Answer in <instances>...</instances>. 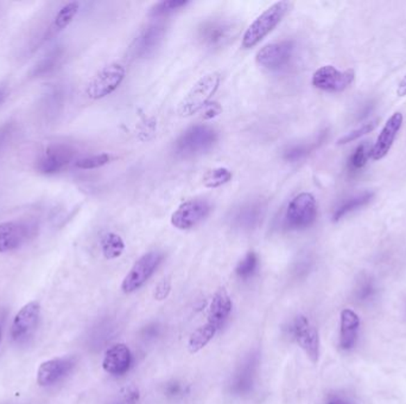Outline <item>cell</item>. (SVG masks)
I'll return each mask as SVG.
<instances>
[{"label":"cell","instance_id":"cell-1","mask_svg":"<svg viewBox=\"0 0 406 404\" xmlns=\"http://www.w3.org/2000/svg\"><path fill=\"white\" fill-rule=\"evenodd\" d=\"M219 139V134L211 126L194 125L184 131L175 142L174 152L179 158L199 157L211 151Z\"/></svg>","mask_w":406,"mask_h":404},{"label":"cell","instance_id":"cell-2","mask_svg":"<svg viewBox=\"0 0 406 404\" xmlns=\"http://www.w3.org/2000/svg\"><path fill=\"white\" fill-rule=\"evenodd\" d=\"M293 4L289 1H278L266 8L264 12L257 17L252 24L248 26L243 36L241 45L244 49H251L259 44L265 37L273 33L277 25L283 21Z\"/></svg>","mask_w":406,"mask_h":404},{"label":"cell","instance_id":"cell-3","mask_svg":"<svg viewBox=\"0 0 406 404\" xmlns=\"http://www.w3.org/2000/svg\"><path fill=\"white\" fill-rule=\"evenodd\" d=\"M221 76L219 73H209L201 77L195 85L191 87L187 95L179 102L177 113L181 117H188L204 110L219 90Z\"/></svg>","mask_w":406,"mask_h":404},{"label":"cell","instance_id":"cell-4","mask_svg":"<svg viewBox=\"0 0 406 404\" xmlns=\"http://www.w3.org/2000/svg\"><path fill=\"white\" fill-rule=\"evenodd\" d=\"M317 217V203L313 194L308 192L297 194L289 203L285 212V226L291 230H302L313 226Z\"/></svg>","mask_w":406,"mask_h":404},{"label":"cell","instance_id":"cell-5","mask_svg":"<svg viewBox=\"0 0 406 404\" xmlns=\"http://www.w3.org/2000/svg\"><path fill=\"white\" fill-rule=\"evenodd\" d=\"M127 75V70L120 63H112L102 68L86 90L90 99L100 100L118 90Z\"/></svg>","mask_w":406,"mask_h":404},{"label":"cell","instance_id":"cell-6","mask_svg":"<svg viewBox=\"0 0 406 404\" xmlns=\"http://www.w3.org/2000/svg\"><path fill=\"white\" fill-rule=\"evenodd\" d=\"M164 259L163 253L159 251H149L134 263L133 267L122 280V289L124 293H132L142 287L150 279L156 269Z\"/></svg>","mask_w":406,"mask_h":404},{"label":"cell","instance_id":"cell-7","mask_svg":"<svg viewBox=\"0 0 406 404\" xmlns=\"http://www.w3.org/2000/svg\"><path fill=\"white\" fill-rule=\"evenodd\" d=\"M236 26L231 21L213 18L200 24L197 28V40L207 49H220L227 44L234 36Z\"/></svg>","mask_w":406,"mask_h":404},{"label":"cell","instance_id":"cell-8","mask_svg":"<svg viewBox=\"0 0 406 404\" xmlns=\"http://www.w3.org/2000/svg\"><path fill=\"white\" fill-rule=\"evenodd\" d=\"M211 211V203L207 199H189L171 214V224L179 230H190L207 219Z\"/></svg>","mask_w":406,"mask_h":404},{"label":"cell","instance_id":"cell-9","mask_svg":"<svg viewBox=\"0 0 406 404\" xmlns=\"http://www.w3.org/2000/svg\"><path fill=\"white\" fill-rule=\"evenodd\" d=\"M295 53L293 41H280L270 43L257 53L256 61L263 68L278 71L290 65Z\"/></svg>","mask_w":406,"mask_h":404},{"label":"cell","instance_id":"cell-10","mask_svg":"<svg viewBox=\"0 0 406 404\" xmlns=\"http://www.w3.org/2000/svg\"><path fill=\"white\" fill-rule=\"evenodd\" d=\"M268 204L264 199H254L241 203L234 210H232L229 223L240 230H252L263 222L266 214Z\"/></svg>","mask_w":406,"mask_h":404},{"label":"cell","instance_id":"cell-11","mask_svg":"<svg viewBox=\"0 0 406 404\" xmlns=\"http://www.w3.org/2000/svg\"><path fill=\"white\" fill-rule=\"evenodd\" d=\"M355 78L353 69H347L345 71L337 70L333 65H325L317 69L313 75L314 87L317 90L330 93H340L347 90Z\"/></svg>","mask_w":406,"mask_h":404},{"label":"cell","instance_id":"cell-12","mask_svg":"<svg viewBox=\"0 0 406 404\" xmlns=\"http://www.w3.org/2000/svg\"><path fill=\"white\" fill-rule=\"evenodd\" d=\"M290 333L300 348L305 352L309 360L313 363H317L320 356V338L318 332L308 318L304 315L296 317L290 326Z\"/></svg>","mask_w":406,"mask_h":404},{"label":"cell","instance_id":"cell-13","mask_svg":"<svg viewBox=\"0 0 406 404\" xmlns=\"http://www.w3.org/2000/svg\"><path fill=\"white\" fill-rule=\"evenodd\" d=\"M165 33L167 28L163 23L147 25V28H143L142 33H139L131 45V56L133 58H145L150 56L162 43Z\"/></svg>","mask_w":406,"mask_h":404},{"label":"cell","instance_id":"cell-14","mask_svg":"<svg viewBox=\"0 0 406 404\" xmlns=\"http://www.w3.org/2000/svg\"><path fill=\"white\" fill-rule=\"evenodd\" d=\"M74 155L75 152L70 146H50L37 162V170L44 174H57L73 160Z\"/></svg>","mask_w":406,"mask_h":404},{"label":"cell","instance_id":"cell-15","mask_svg":"<svg viewBox=\"0 0 406 404\" xmlns=\"http://www.w3.org/2000/svg\"><path fill=\"white\" fill-rule=\"evenodd\" d=\"M41 315V308L37 301L26 303L21 311L17 313L11 326V337L13 339H25L36 328L37 323Z\"/></svg>","mask_w":406,"mask_h":404},{"label":"cell","instance_id":"cell-16","mask_svg":"<svg viewBox=\"0 0 406 404\" xmlns=\"http://www.w3.org/2000/svg\"><path fill=\"white\" fill-rule=\"evenodd\" d=\"M132 364V353L125 344H115L106 351L102 360V368L113 376L127 373Z\"/></svg>","mask_w":406,"mask_h":404},{"label":"cell","instance_id":"cell-17","mask_svg":"<svg viewBox=\"0 0 406 404\" xmlns=\"http://www.w3.org/2000/svg\"><path fill=\"white\" fill-rule=\"evenodd\" d=\"M403 125V115L400 113H394L387 120L382 132L379 134L377 142L371 150V157L374 160H380L386 157L393 145L394 139L397 137L399 130Z\"/></svg>","mask_w":406,"mask_h":404},{"label":"cell","instance_id":"cell-18","mask_svg":"<svg viewBox=\"0 0 406 404\" xmlns=\"http://www.w3.org/2000/svg\"><path fill=\"white\" fill-rule=\"evenodd\" d=\"M74 364L75 360L73 358H55L44 362L37 372V383L41 387L57 383L73 369Z\"/></svg>","mask_w":406,"mask_h":404},{"label":"cell","instance_id":"cell-19","mask_svg":"<svg viewBox=\"0 0 406 404\" xmlns=\"http://www.w3.org/2000/svg\"><path fill=\"white\" fill-rule=\"evenodd\" d=\"M30 228L22 222L0 223V253L21 247L28 239Z\"/></svg>","mask_w":406,"mask_h":404},{"label":"cell","instance_id":"cell-20","mask_svg":"<svg viewBox=\"0 0 406 404\" xmlns=\"http://www.w3.org/2000/svg\"><path fill=\"white\" fill-rule=\"evenodd\" d=\"M360 330V319L357 313L350 310H343L340 325V340L339 345L342 350L350 351L355 346Z\"/></svg>","mask_w":406,"mask_h":404},{"label":"cell","instance_id":"cell-21","mask_svg":"<svg viewBox=\"0 0 406 404\" xmlns=\"http://www.w3.org/2000/svg\"><path fill=\"white\" fill-rule=\"evenodd\" d=\"M231 298L225 288H220L211 300L207 323H211L213 326H216L219 330L221 325L227 320L228 317L231 314Z\"/></svg>","mask_w":406,"mask_h":404},{"label":"cell","instance_id":"cell-22","mask_svg":"<svg viewBox=\"0 0 406 404\" xmlns=\"http://www.w3.org/2000/svg\"><path fill=\"white\" fill-rule=\"evenodd\" d=\"M216 331H218V328L216 326L207 323L206 325L197 328L196 331L193 332L190 338H189V342H188L189 352L190 353H196L200 350H202L213 339V337L216 336Z\"/></svg>","mask_w":406,"mask_h":404},{"label":"cell","instance_id":"cell-23","mask_svg":"<svg viewBox=\"0 0 406 404\" xmlns=\"http://www.w3.org/2000/svg\"><path fill=\"white\" fill-rule=\"evenodd\" d=\"M102 251L105 259H118L125 251L124 239L115 233H107L102 236Z\"/></svg>","mask_w":406,"mask_h":404},{"label":"cell","instance_id":"cell-24","mask_svg":"<svg viewBox=\"0 0 406 404\" xmlns=\"http://www.w3.org/2000/svg\"><path fill=\"white\" fill-rule=\"evenodd\" d=\"M372 199H373L372 192H364V194H357L355 197H352L348 201H346L334 212V221L335 222L340 221L342 217H345L346 214H350V212L357 210V209H360L362 206H365L366 204H368Z\"/></svg>","mask_w":406,"mask_h":404},{"label":"cell","instance_id":"cell-25","mask_svg":"<svg viewBox=\"0 0 406 404\" xmlns=\"http://www.w3.org/2000/svg\"><path fill=\"white\" fill-rule=\"evenodd\" d=\"M232 177L233 174L226 167H216L204 174L202 179L203 185L208 189H216L231 182Z\"/></svg>","mask_w":406,"mask_h":404},{"label":"cell","instance_id":"cell-26","mask_svg":"<svg viewBox=\"0 0 406 404\" xmlns=\"http://www.w3.org/2000/svg\"><path fill=\"white\" fill-rule=\"evenodd\" d=\"M190 1L188 0H164V1H159L157 4H154L150 10L151 17L154 18H159V17L168 16L170 13L179 11L182 8H186Z\"/></svg>","mask_w":406,"mask_h":404},{"label":"cell","instance_id":"cell-27","mask_svg":"<svg viewBox=\"0 0 406 404\" xmlns=\"http://www.w3.org/2000/svg\"><path fill=\"white\" fill-rule=\"evenodd\" d=\"M80 4L79 3H70L61 8V11L57 13L55 22H54V28L56 31H61L63 28H67L68 25L73 22L74 17L76 16L79 12Z\"/></svg>","mask_w":406,"mask_h":404},{"label":"cell","instance_id":"cell-28","mask_svg":"<svg viewBox=\"0 0 406 404\" xmlns=\"http://www.w3.org/2000/svg\"><path fill=\"white\" fill-rule=\"evenodd\" d=\"M258 255L254 251H250L245 255L244 259L241 260L236 268V273L241 279H248L256 273L258 268Z\"/></svg>","mask_w":406,"mask_h":404},{"label":"cell","instance_id":"cell-29","mask_svg":"<svg viewBox=\"0 0 406 404\" xmlns=\"http://www.w3.org/2000/svg\"><path fill=\"white\" fill-rule=\"evenodd\" d=\"M252 378H253V363L252 362H248L244 368L240 370L238 376L236 377V380H234V384H233V388L236 392H246L250 390V388L252 387Z\"/></svg>","mask_w":406,"mask_h":404},{"label":"cell","instance_id":"cell-30","mask_svg":"<svg viewBox=\"0 0 406 404\" xmlns=\"http://www.w3.org/2000/svg\"><path fill=\"white\" fill-rule=\"evenodd\" d=\"M110 160V154H97V155H90V157L79 159L75 162V166H76L77 169H81V170H93V169H98V167H102V166L108 164Z\"/></svg>","mask_w":406,"mask_h":404},{"label":"cell","instance_id":"cell-31","mask_svg":"<svg viewBox=\"0 0 406 404\" xmlns=\"http://www.w3.org/2000/svg\"><path fill=\"white\" fill-rule=\"evenodd\" d=\"M375 294H377V288L370 278H366V279L359 281L357 289H355V298H357V301L367 303L371 299H373Z\"/></svg>","mask_w":406,"mask_h":404},{"label":"cell","instance_id":"cell-32","mask_svg":"<svg viewBox=\"0 0 406 404\" xmlns=\"http://www.w3.org/2000/svg\"><path fill=\"white\" fill-rule=\"evenodd\" d=\"M371 150L372 149H371L370 145L367 142H362V145L359 146L357 150H355L353 155L350 157V167L353 170H360V169H362L366 165L367 160H368V158H370Z\"/></svg>","mask_w":406,"mask_h":404},{"label":"cell","instance_id":"cell-33","mask_svg":"<svg viewBox=\"0 0 406 404\" xmlns=\"http://www.w3.org/2000/svg\"><path fill=\"white\" fill-rule=\"evenodd\" d=\"M379 119H374L372 121L366 124V125L362 126L360 128H357V130L352 131L348 134H346L345 137H342L341 139H339L337 144L339 145H345V144H348V142H354V140H357L359 137H364L366 134L371 133L372 131L378 126Z\"/></svg>","mask_w":406,"mask_h":404},{"label":"cell","instance_id":"cell-34","mask_svg":"<svg viewBox=\"0 0 406 404\" xmlns=\"http://www.w3.org/2000/svg\"><path fill=\"white\" fill-rule=\"evenodd\" d=\"M58 60H60V51H54V53H50L49 56L45 57L40 65H36V68L33 70V75L41 76L44 74L50 73L56 67Z\"/></svg>","mask_w":406,"mask_h":404},{"label":"cell","instance_id":"cell-35","mask_svg":"<svg viewBox=\"0 0 406 404\" xmlns=\"http://www.w3.org/2000/svg\"><path fill=\"white\" fill-rule=\"evenodd\" d=\"M311 151V146L297 145L290 147L288 151H285L284 159L288 162H297L302 158H304L309 152Z\"/></svg>","mask_w":406,"mask_h":404},{"label":"cell","instance_id":"cell-36","mask_svg":"<svg viewBox=\"0 0 406 404\" xmlns=\"http://www.w3.org/2000/svg\"><path fill=\"white\" fill-rule=\"evenodd\" d=\"M171 291V280L170 278H165L163 279L161 283L154 288V299L162 301L168 298V295L170 294Z\"/></svg>","mask_w":406,"mask_h":404},{"label":"cell","instance_id":"cell-37","mask_svg":"<svg viewBox=\"0 0 406 404\" xmlns=\"http://www.w3.org/2000/svg\"><path fill=\"white\" fill-rule=\"evenodd\" d=\"M139 400L138 389L136 387H129L122 392V398L119 404H137Z\"/></svg>","mask_w":406,"mask_h":404},{"label":"cell","instance_id":"cell-38","mask_svg":"<svg viewBox=\"0 0 406 404\" xmlns=\"http://www.w3.org/2000/svg\"><path fill=\"white\" fill-rule=\"evenodd\" d=\"M13 135V124H5L0 127V152L4 150Z\"/></svg>","mask_w":406,"mask_h":404},{"label":"cell","instance_id":"cell-39","mask_svg":"<svg viewBox=\"0 0 406 404\" xmlns=\"http://www.w3.org/2000/svg\"><path fill=\"white\" fill-rule=\"evenodd\" d=\"M327 404H353L347 397L337 395V394H332L327 400Z\"/></svg>","mask_w":406,"mask_h":404},{"label":"cell","instance_id":"cell-40","mask_svg":"<svg viewBox=\"0 0 406 404\" xmlns=\"http://www.w3.org/2000/svg\"><path fill=\"white\" fill-rule=\"evenodd\" d=\"M182 392V387L177 382H172L167 385V394L169 396H177Z\"/></svg>","mask_w":406,"mask_h":404},{"label":"cell","instance_id":"cell-41","mask_svg":"<svg viewBox=\"0 0 406 404\" xmlns=\"http://www.w3.org/2000/svg\"><path fill=\"white\" fill-rule=\"evenodd\" d=\"M397 94H398V96H405L406 95V75L398 85V88H397Z\"/></svg>","mask_w":406,"mask_h":404},{"label":"cell","instance_id":"cell-42","mask_svg":"<svg viewBox=\"0 0 406 404\" xmlns=\"http://www.w3.org/2000/svg\"><path fill=\"white\" fill-rule=\"evenodd\" d=\"M4 93L0 90V102L3 101V99H4Z\"/></svg>","mask_w":406,"mask_h":404},{"label":"cell","instance_id":"cell-43","mask_svg":"<svg viewBox=\"0 0 406 404\" xmlns=\"http://www.w3.org/2000/svg\"><path fill=\"white\" fill-rule=\"evenodd\" d=\"M0 336H1V328H0Z\"/></svg>","mask_w":406,"mask_h":404}]
</instances>
